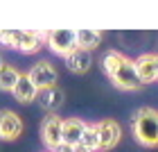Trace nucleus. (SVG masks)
Listing matches in <instances>:
<instances>
[{
  "instance_id": "17",
  "label": "nucleus",
  "mask_w": 158,
  "mask_h": 152,
  "mask_svg": "<svg viewBox=\"0 0 158 152\" xmlns=\"http://www.w3.org/2000/svg\"><path fill=\"white\" fill-rule=\"evenodd\" d=\"M73 152H93V150H88L86 145H81V143H79V145H75V148H73Z\"/></svg>"
},
{
  "instance_id": "15",
  "label": "nucleus",
  "mask_w": 158,
  "mask_h": 152,
  "mask_svg": "<svg viewBox=\"0 0 158 152\" xmlns=\"http://www.w3.org/2000/svg\"><path fill=\"white\" fill-rule=\"evenodd\" d=\"M18 77H20V70H16L14 66H7L5 64V68L0 70V91L11 93L14 86H16V82H18Z\"/></svg>"
},
{
  "instance_id": "18",
  "label": "nucleus",
  "mask_w": 158,
  "mask_h": 152,
  "mask_svg": "<svg viewBox=\"0 0 158 152\" xmlns=\"http://www.w3.org/2000/svg\"><path fill=\"white\" fill-rule=\"evenodd\" d=\"M56 152H73V148H66V145H61V148L56 150Z\"/></svg>"
},
{
  "instance_id": "14",
  "label": "nucleus",
  "mask_w": 158,
  "mask_h": 152,
  "mask_svg": "<svg viewBox=\"0 0 158 152\" xmlns=\"http://www.w3.org/2000/svg\"><path fill=\"white\" fill-rule=\"evenodd\" d=\"M102 37L104 34L99 30H77V48L84 52H90L102 43Z\"/></svg>"
},
{
  "instance_id": "10",
  "label": "nucleus",
  "mask_w": 158,
  "mask_h": 152,
  "mask_svg": "<svg viewBox=\"0 0 158 152\" xmlns=\"http://www.w3.org/2000/svg\"><path fill=\"white\" fill-rule=\"evenodd\" d=\"M84 129H86V123L81 118H63V132H61L63 145L66 148L79 145L81 136H84Z\"/></svg>"
},
{
  "instance_id": "13",
  "label": "nucleus",
  "mask_w": 158,
  "mask_h": 152,
  "mask_svg": "<svg viewBox=\"0 0 158 152\" xmlns=\"http://www.w3.org/2000/svg\"><path fill=\"white\" fill-rule=\"evenodd\" d=\"M66 68L70 70V73H75V75L88 73V70H90V55L77 48L75 52H70L66 57Z\"/></svg>"
},
{
  "instance_id": "20",
  "label": "nucleus",
  "mask_w": 158,
  "mask_h": 152,
  "mask_svg": "<svg viewBox=\"0 0 158 152\" xmlns=\"http://www.w3.org/2000/svg\"><path fill=\"white\" fill-rule=\"evenodd\" d=\"M5 68V61H2V57H0V70H2Z\"/></svg>"
},
{
  "instance_id": "9",
  "label": "nucleus",
  "mask_w": 158,
  "mask_h": 152,
  "mask_svg": "<svg viewBox=\"0 0 158 152\" xmlns=\"http://www.w3.org/2000/svg\"><path fill=\"white\" fill-rule=\"evenodd\" d=\"M133 68L138 75L140 84H152L156 82V52H142L133 59Z\"/></svg>"
},
{
  "instance_id": "12",
  "label": "nucleus",
  "mask_w": 158,
  "mask_h": 152,
  "mask_svg": "<svg viewBox=\"0 0 158 152\" xmlns=\"http://www.w3.org/2000/svg\"><path fill=\"white\" fill-rule=\"evenodd\" d=\"M36 100L41 102L43 109H48L50 114H56V109L63 105V91L59 89V86H50V89L39 91Z\"/></svg>"
},
{
  "instance_id": "2",
  "label": "nucleus",
  "mask_w": 158,
  "mask_h": 152,
  "mask_svg": "<svg viewBox=\"0 0 158 152\" xmlns=\"http://www.w3.org/2000/svg\"><path fill=\"white\" fill-rule=\"evenodd\" d=\"M131 134L138 145L156 150L158 148V109L140 107L131 118Z\"/></svg>"
},
{
  "instance_id": "1",
  "label": "nucleus",
  "mask_w": 158,
  "mask_h": 152,
  "mask_svg": "<svg viewBox=\"0 0 158 152\" xmlns=\"http://www.w3.org/2000/svg\"><path fill=\"white\" fill-rule=\"evenodd\" d=\"M102 70L113 82V86L120 91H138L142 86L138 82V75H135L133 59H129L120 50H109L102 57Z\"/></svg>"
},
{
  "instance_id": "11",
  "label": "nucleus",
  "mask_w": 158,
  "mask_h": 152,
  "mask_svg": "<svg viewBox=\"0 0 158 152\" xmlns=\"http://www.w3.org/2000/svg\"><path fill=\"white\" fill-rule=\"evenodd\" d=\"M11 96L16 98L20 105H30V102H34V100H36V96H39V89H36V86H34V84L30 82L27 73H20L18 82H16V86H14V91H11Z\"/></svg>"
},
{
  "instance_id": "4",
  "label": "nucleus",
  "mask_w": 158,
  "mask_h": 152,
  "mask_svg": "<svg viewBox=\"0 0 158 152\" xmlns=\"http://www.w3.org/2000/svg\"><path fill=\"white\" fill-rule=\"evenodd\" d=\"M45 46L52 50L54 55H59V57L66 59L70 52L77 50V30H50Z\"/></svg>"
},
{
  "instance_id": "19",
  "label": "nucleus",
  "mask_w": 158,
  "mask_h": 152,
  "mask_svg": "<svg viewBox=\"0 0 158 152\" xmlns=\"http://www.w3.org/2000/svg\"><path fill=\"white\" fill-rule=\"evenodd\" d=\"M156 82H158V52H156Z\"/></svg>"
},
{
  "instance_id": "7",
  "label": "nucleus",
  "mask_w": 158,
  "mask_h": 152,
  "mask_svg": "<svg viewBox=\"0 0 158 152\" xmlns=\"http://www.w3.org/2000/svg\"><path fill=\"white\" fill-rule=\"evenodd\" d=\"M45 41H48V32L43 30H18L14 50H18L23 55H34L45 46Z\"/></svg>"
},
{
  "instance_id": "5",
  "label": "nucleus",
  "mask_w": 158,
  "mask_h": 152,
  "mask_svg": "<svg viewBox=\"0 0 158 152\" xmlns=\"http://www.w3.org/2000/svg\"><path fill=\"white\" fill-rule=\"evenodd\" d=\"M97 129V139H99V152H109L113 150L120 143L122 139V127H120V123L118 120H113V118H104V120H97V123H93Z\"/></svg>"
},
{
  "instance_id": "16",
  "label": "nucleus",
  "mask_w": 158,
  "mask_h": 152,
  "mask_svg": "<svg viewBox=\"0 0 158 152\" xmlns=\"http://www.w3.org/2000/svg\"><path fill=\"white\" fill-rule=\"evenodd\" d=\"M81 145H86L93 152H99V139H97V129L93 123H86V129H84V136H81Z\"/></svg>"
},
{
  "instance_id": "8",
  "label": "nucleus",
  "mask_w": 158,
  "mask_h": 152,
  "mask_svg": "<svg viewBox=\"0 0 158 152\" xmlns=\"http://www.w3.org/2000/svg\"><path fill=\"white\" fill-rule=\"evenodd\" d=\"M23 129H25L23 118L16 111H11V109L0 111V141H5V143L16 141V139H20Z\"/></svg>"
},
{
  "instance_id": "6",
  "label": "nucleus",
  "mask_w": 158,
  "mask_h": 152,
  "mask_svg": "<svg viewBox=\"0 0 158 152\" xmlns=\"http://www.w3.org/2000/svg\"><path fill=\"white\" fill-rule=\"evenodd\" d=\"M27 77H30V82L36 86L39 91L50 89V86H56V79H59L56 68L50 61H45V59H41V61L34 64V66L27 70Z\"/></svg>"
},
{
  "instance_id": "21",
  "label": "nucleus",
  "mask_w": 158,
  "mask_h": 152,
  "mask_svg": "<svg viewBox=\"0 0 158 152\" xmlns=\"http://www.w3.org/2000/svg\"><path fill=\"white\" fill-rule=\"evenodd\" d=\"M45 152H48V150H45Z\"/></svg>"
},
{
  "instance_id": "3",
  "label": "nucleus",
  "mask_w": 158,
  "mask_h": 152,
  "mask_svg": "<svg viewBox=\"0 0 158 152\" xmlns=\"http://www.w3.org/2000/svg\"><path fill=\"white\" fill-rule=\"evenodd\" d=\"M61 132H63V118L56 114H48L41 123V141L48 148V152H56L63 145Z\"/></svg>"
}]
</instances>
